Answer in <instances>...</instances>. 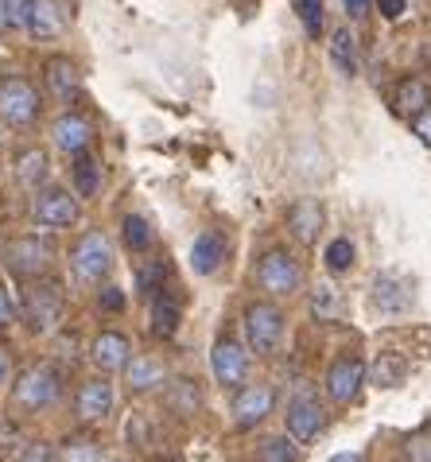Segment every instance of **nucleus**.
Returning <instances> with one entry per match:
<instances>
[{
	"instance_id": "obj_1",
	"label": "nucleus",
	"mask_w": 431,
	"mask_h": 462,
	"mask_svg": "<svg viewBox=\"0 0 431 462\" xmlns=\"http://www.w3.org/2000/svg\"><path fill=\"white\" fill-rule=\"evenodd\" d=\"M20 319L28 323L32 335L50 338L55 330L67 323V288L50 276L40 280H23V295H20Z\"/></svg>"
},
{
	"instance_id": "obj_2",
	"label": "nucleus",
	"mask_w": 431,
	"mask_h": 462,
	"mask_svg": "<svg viewBox=\"0 0 431 462\" xmlns=\"http://www.w3.org/2000/svg\"><path fill=\"white\" fill-rule=\"evenodd\" d=\"M284 335H288V315L280 300H252L241 311V338L257 357H276L284 350Z\"/></svg>"
},
{
	"instance_id": "obj_3",
	"label": "nucleus",
	"mask_w": 431,
	"mask_h": 462,
	"mask_svg": "<svg viewBox=\"0 0 431 462\" xmlns=\"http://www.w3.org/2000/svg\"><path fill=\"white\" fill-rule=\"evenodd\" d=\"M252 284L269 300H296L303 284H307V273H303V261L291 249L272 245L261 253L257 268H252Z\"/></svg>"
},
{
	"instance_id": "obj_4",
	"label": "nucleus",
	"mask_w": 431,
	"mask_h": 462,
	"mask_svg": "<svg viewBox=\"0 0 431 462\" xmlns=\"http://www.w3.org/2000/svg\"><path fill=\"white\" fill-rule=\"evenodd\" d=\"M62 401V374L50 362H32L12 381V408L23 416H43Z\"/></svg>"
},
{
	"instance_id": "obj_5",
	"label": "nucleus",
	"mask_w": 431,
	"mask_h": 462,
	"mask_svg": "<svg viewBox=\"0 0 431 462\" xmlns=\"http://www.w3.org/2000/svg\"><path fill=\"white\" fill-rule=\"evenodd\" d=\"M55 241L43 229H35V234H16L5 241V249H0V261L16 280H40V276H50V268H55Z\"/></svg>"
},
{
	"instance_id": "obj_6",
	"label": "nucleus",
	"mask_w": 431,
	"mask_h": 462,
	"mask_svg": "<svg viewBox=\"0 0 431 462\" xmlns=\"http://www.w3.org/2000/svg\"><path fill=\"white\" fill-rule=\"evenodd\" d=\"M67 264H70L74 284H101V280H109L113 268H117L113 241L101 234V229H86V234H78V241L70 245Z\"/></svg>"
},
{
	"instance_id": "obj_7",
	"label": "nucleus",
	"mask_w": 431,
	"mask_h": 462,
	"mask_svg": "<svg viewBox=\"0 0 431 462\" xmlns=\"http://www.w3.org/2000/svg\"><path fill=\"white\" fill-rule=\"evenodd\" d=\"M43 117V94L40 86L32 79H23V74H8L5 82H0V121L8 128H16V133H32L35 125Z\"/></svg>"
},
{
	"instance_id": "obj_8",
	"label": "nucleus",
	"mask_w": 431,
	"mask_h": 462,
	"mask_svg": "<svg viewBox=\"0 0 431 462\" xmlns=\"http://www.w3.org/2000/svg\"><path fill=\"white\" fill-rule=\"evenodd\" d=\"M82 222V202L67 187H40L32 195V226L43 234H62Z\"/></svg>"
},
{
	"instance_id": "obj_9",
	"label": "nucleus",
	"mask_w": 431,
	"mask_h": 462,
	"mask_svg": "<svg viewBox=\"0 0 431 462\" xmlns=\"http://www.w3.org/2000/svg\"><path fill=\"white\" fill-rule=\"evenodd\" d=\"M252 374V350L245 346V338L234 335H218L210 346V377L222 384V389L237 393L241 384H249Z\"/></svg>"
},
{
	"instance_id": "obj_10",
	"label": "nucleus",
	"mask_w": 431,
	"mask_h": 462,
	"mask_svg": "<svg viewBox=\"0 0 431 462\" xmlns=\"http://www.w3.org/2000/svg\"><path fill=\"white\" fill-rule=\"evenodd\" d=\"M276 412V389L269 381H249L241 384L230 401V420L237 431H257L264 420Z\"/></svg>"
},
{
	"instance_id": "obj_11",
	"label": "nucleus",
	"mask_w": 431,
	"mask_h": 462,
	"mask_svg": "<svg viewBox=\"0 0 431 462\" xmlns=\"http://www.w3.org/2000/svg\"><path fill=\"white\" fill-rule=\"evenodd\" d=\"M362 384H365V362L358 354L335 357V362L326 365V374H323V393H326V401H331L335 408H346V404L358 401Z\"/></svg>"
},
{
	"instance_id": "obj_12",
	"label": "nucleus",
	"mask_w": 431,
	"mask_h": 462,
	"mask_svg": "<svg viewBox=\"0 0 431 462\" xmlns=\"http://www.w3.org/2000/svg\"><path fill=\"white\" fill-rule=\"evenodd\" d=\"M113 408H117V389H113L109 374H94L78 384V393H74V420L78 423H101L113 416Z\"/></svg>"
},
{
	"instance_id": "obj_13",
	"label": "nucleus",
	"mask_w": 431,
	"mask_h": 462,
	"mask_svg": "<svg viewBox=\"0 0 431 462\" xmlns=\"http://www.w3.org/2000/svg\"><path fill=\"white\" fill-rule=\"evenodd\" d=\"M43 89H47V97L55 101V106H62V109L78 106L82 94H86L78 62L67 59V55L47 59V62H43Z\"/></svg>"
},
{
	"instance_id": "obj_14",
	"label": "nucleus",
	"mask_w": 431,
	"mask_h": 462,
	"mask_svg": "<svg viewBox=\"0 0 431 462\" xmlns=\"http://www.w3.org/2000/svg\"><path fill=\"white\" fill-rule=\"evenodd\" d=\"M323 428H326V408L319 404V396H315V393H303V396H296V401H288L284 431L299 447H311L323 435Z\"/></svg>"
},
{
	"instance_id": "obj_15",
	"label": "nucleus",
	"mask_w": 431,
	"mask_h": 462,
	"mask_svg": "<svg viewBox=\"0 0 431 462\" xmlns=\"http://www.w3.org/2000/svg\"><path fill=\"white\" fill-rule=\"evenodd\" d=\"M50 144H55V152H62V156H82V152L94 148V125L90 117H82V113L74 109H62L55 121H50Z\"/></svg>"
},
{
	"instance_id": "obj_16",
	"label": "nucleus",
	"mask_w": 431,
	"mask_h": 462,
	"mask_svg": "<svg viewBox=\"0 0 431 462\" xmlns=\"http://www.w3.org/2000/svg\"><path fill=\"white\" fill-rule=\"evenodd\" d=\"M121 377H124V393L129 396H148V393H163V384L171 381V369L163 365V357L133 354L129 365L121 369Z\"/></svg>"
},
{
	"instance_id": "obj_17",
	"label": "nucleus",
	"mask_w": 431,
	"mask_h": 462,
	"mask_svg": "<svg viewBox=\"0 0 431 462\" xmlns=\"http://www.w3.org/2000/svg\"><path fill=\"white\" fill-rule=\"evenodd\" d=\"M183 327V300L171 291V284L148 300V335L156 342H171Z\"/></svg>"
},
{
	"instance_id": "obj_18",
	"label": "nucleus",
	"mask_w": 431,
	"mask_h": 462,
	"mask_svg": "<svg viewBox=\"0 0 431 462\" xmlns=\"http://www.w3.org/2000/svg\"><path fill=\"white\" fill-rule=\"evenodd\" d=\"M133 357V338L124 330H97L94 342H90V362L97 374H121Z\"/></svg>"
},
{
	"instance_id": "obj_19",
	"label": "nucleus",
	"mask_w": 431,
	"mask_h": 462,
	"mask_svg": "<svg viewBox=\"0 0 431 462\" xmlns=\"http://www.w3.org/2000/svg\"><path fill=\"white\" fill-rule=\"evenodd\" d=\"M202 404H206V396H202V384L198 377H171L163 384V408H168L171 420H195L202 412Z\"/></svg>"
},
{
	"instance_id": "obj_20",
	"label": "nucleus",
	"mask_w": 431,
	"mask_h": 462,
	"mask_svg": "<svg viewBox=\"0 0 431 462\" xmlns=\"http://www.w3.org/2000/svg\"><path fill=\"white\" fill-rule=\"evenodd\" d=\"M70 23V12L62 0H35L32 5V20H28V35L35 43H55Z\"/></svg>"
},
{
	"instance_id": "obj_21",
	"label": "nucleus",
	"mask_w": 431,
	"mask_h": 462,
	"mask_svg": "<svg viewBox=\"0 0 431 462\" xmlns=\"http://www.w3.org/2000/svg\"><path fill=\"white\" fill-rule=\"evenodd\" d=\"M370 303L381 315L412 311V284H408V280H400V276H392V273H381L373 280V288H370Z\"/></svg>"
},
{
	"instance_id": "obj_22",
	"label": "nucleus",
	"mask_w": 431,
	"mask_h": 462,
	"mask_svg": "<svg viewBox=\"0 0 431 462\" xmlns=\"http://www.w3.org/2000/svg\"><path fill=\"white\" fill-rule=\"evenodd\" d=\"M288 234L299 241V245H315L323 234V207L315 199H299L288 207Z\"/></svg>"
},
{
	"instance_id": "obj_23",
	"label": "nucleus",
	"mask_w": 431,
	"mask_h": 462,
	"mask_svg": "<svg viewBox=\"0 0 431 462\" xmlns=\"http://www.w3.org/2000/svg\"><path fill=\"white\" fill-rule=\"evenodd\" d=\"M191 273L195 276H214L225 261V237L218 234V229H202V234L191 241Z\"/></svg>"
},
{
	"instance_id": "obj_24",
	"label": "nucleus",
	"mask_w": 431,
	"mask_h": 462,
	"mask_svg": "<svg viewBox=\"0 0 431 462\" xmlns=\"http://www.w3.org/2000/svg\"><path fill=\"white\" fill-rule=\"evenodd\" d=\"M101 179H105V168H101V160L94 152H82V156H74L70 163V187L78 199H97L101 195Z\"/></svg>"
},
{
	"instance_id": "obj_25",
	"label": "nucleus",
	"mask_w": 431,
	"mask_h": 462,
	"mask_svg": "<svg viewBox=\"0 0 431 462\" xmlns=\"http://www.w3.org/2000/svg\"><path fill=\"white\" fill-rule=\"evenodd\" d=\"M392 106H397L400 117H416V113H424L431 106V86L427 79H420V74H408V79H400L397 89H392Z\"/></svg>"
},
{
	"instance_id": "obj_26",
	"label": "nucleus",
	"mask_w": 431,
	"mask_h": 462,
	"mask_svg": "<svg viewBox=\"0 0 431 462\" xmlns=\"http://www.w3.org/2000/svg\"><path fill=\"white\" fill-rule=\"evenodd\" d=\"M168 256H151V253H144L141 261H136V268H133V284H136V295L141 300H151L156 291H163L168 288Z\"/></svg>"
},
{
	"instance_id": "obj_27",
	"label": "nucleus",
	"mask_w": 431,
	"mask_h": 462,
	"mask_svg": "<svg viewBox=\"0 0 431 462\" xmlns=\"http://www.w3.org/2000/svg\"><path fill=\"white\" fill-rule=\"evenodd\" d=\"M408 377V357L397 354V350H381L365 369V381L377 384V389H397V384Z\"/></svg>"
},
{
	"instance_id": "obj_28",
	"label": "nucleus",
	"mask_w": 431,
	"mask_h": 462,
	"mask_svg": "<svg viewBox=\"0 0 431 462\" xmlns=\"http://www.w3.org/2000/svg\"><path fill=\"white\" fill-rule=\"evenodd\" d=\"M326 55H331V67L342 79H353L358 74V35L350 28H335L331 40H326Z\"/></svg>"
},
{
	"instance_id": "obj_29",
	"label": "nucleus",
	"mask_w": 431,
	"mask_h": 462,
	"mask_svg": "<svg viewBox=\"0 0 431 462\" xmlns=\"http://www.w3.org/2000/svg\"><path fill=\"white\" fill-rule=\"evenodd\" d=\"M47 175H50V160L43 148H23L16 156V183L20 187L40 190V187H47Z\"/></svg>"
},
{
	"instance_id": "obj_30",
	"label": "nucleus",
	"mask_w": 431,
	"mask_h": 462,
	"mask_svg": "<svg viewBox=\"0 0 431 462\" xmlns=\"http://www.w3.org/2000/svg\"><path fill=\"white\" fill-rule=\"evenodd\" d=\"M121 241H124V249H129L133 256H144V253H151V245H156V234H151L148 217L124 214L121 217Z\"/></svg>"
},
{
	"instance_id": "obj_31",
	"label": "nucleus",
	"mask_w": 431,
	"mask_h": 462,
	"mask_svg": "<svg viewBox=\"0 0 431 462\" xmlns=\"http://www.w3.org/2000/svg\"><path fill=\"white\" fill-rule=\"evenodd\" d=\"M303 458V447L291 439V435H269V439L257 443V462H299Z\"/></svg>"
},
{
	"instance_id": "obj_32",
	"label": "nucleus",
	"mask_w": 431,
	"mask_h": 462,
	"mask_svg": "<svg viewBox=\"0 0 431 462\" xmlns=\"http://www.w3.org/2000/svg\"><path fill=\"white\" fill-rule=\"evenodd\" d=\"M59 462H109V455L101 451V443L86 439V435H67L59 447Z\"/></svg>"
},
{
	"instance_id": "obj_33",
	"label": "nucleus",
	"mask_w": 431,
	"mask_h": 462,
	"mask_svg": "<svg viewBox=\"0 0 431 462\" xmlns=\"http://www.w3.org/2000/svg\"><path fill=\"white\" fill-rule=\"evenodd\" d=\"M311 315L319 319V323H335V319L342 315V295L335 284H319V288H311Z\"/></svg>"
},
{
	"instance_id": "obj_34",
	"label": "nucleus",
	"mask_w": 431,
	"mask_h": 462,
	"mask_svg": "<svg viewBox=\"0 0 431 462\" xmlns=\"http://www.w3.org/2000/svg\"><path fill=\"white\" fill-rule=\"evenodd\" d=\"M353 261H358V249H353V241H350V237H335L331 245H326V253H323L326 273H335V276L350 273Z\"/></svg>"
},
{
	"instance_id": "obj_35",
	"label": "nucleus",
	"mask_w": 431,
	"mask_h": 462,
	"mask_svg": "<svg viewBox=\"0 0 431 462\" xmlns=\"http://www.w3.org/2000/svg\"><path fill=\"white\" fill-rule=\"evenodd\" d=\"M124 439H129V447H136V451H148V447L156 443V423L148 420V412H129V420H124Z\"/></svg>"
},
{
	"instance_id": "obj_36",
	"label": "nucleus",
	"mask_w": 431,
	"mask_h": 462,
	"mask_svg": "<svg viewBox=\"0 0 431 462\" xmlns=\"http://www.w3.org/2000/svg\"><path fill=\"white\" fill-rule=\"evenodd\" d=\"M291 8H296L307 40H319L323 35V0H291Z\"/></svg>"
},
{
	"instance_id": "obj_37",
	"label": "nucleus",
	"mask_w": 431,
	"mask_h": 462,
	"mask_svg": "<svg viewBox=\"0 0 431 462\" xmlns=\"http://www.w3.org/2000/svg\"><path fill=\"white\" fill-rule=\"evenodd\" d=\"M23 447H28V439H23V428L16 420L0 416V458H16Z\"/></svg>"
},
{
	"instance_id": "obj_38",
	"label": "nucleus",
	"mask_w": 431,
	"mask_h": 462,
	"mask_svg": "<svg viewBox=\"0 0 431 462\" xmlns=\"http://www.w3.org/2000/svg\"><path fill=\"white\" fill-rule=\"evenodd\" d=\"M35 0H5V32H28Z\"/></svg>"
},
{
	"instance_id": "obj_39",
	"label": "nucleus",
	"mask_w": 431,
	"mask_h": 462,
	"mask_svg": "<svg viewBox=\"0 0 431 462\" xmlns=\"http://www.w3.org/2000/svg\"><path fill=\"white\" fill-rule=\"evenodd\" d=\"M16 462H59V447H50L47 439H32V443L16 455Z\"/></svg>"
},
{
	"instance_id": "obj_40",
	"label": "nucleus",
	"mask_w": 431,
	"mask_h": 462,
	"mask_svg": "<svg viewBox=\"0 0 431 462\" xmlns=\"http://www.w3.org/2000/svg\"><path fill=\"white\" fill-rule=\"evenodd\" d=\"M97 311L101 315H121L124 311V291L117 284H105L97 291Z\"/></svg>"
},
{
	"instance_id": "obj_41",
	"label": "nucleus",
	"mask_w": 431,
	"mask_h": 462,
	"mask_svg": "<svg viewBox=\"0 0 431 462\" xmlns=\"http://www.w3.org/2000/svg\"><path fill=\"white\" fill-rule=\"evenodd\" d=\"M16 319H20V307H16V300H12V295H8V288L0 284V330L12 327V323H16Z\"/></svg>"
},
{
	"instance_id": "obj_42",
	"label": "nucleus",
	"mask_w": 431,
	"mask_h": 462,
	"mask_svg": "<svg viewBox=\"0 0 431 462\" xmlns=\"http://www.w3.org/2000/svg\"><path fill=\"white\" fill-rule=\"evenodd\" d=\"M412 133H416V140H420L424 148H431V106L412 117Z\"/></svg>"
},
{
	"instance_id": "obj_43",
	"label": "nucleus",
	"mask_w": 431,
	"mask_h": 462,
	"mask_svg": "<svg viewBox=\"0 0 431 462\" xmlns=\"http://www.w3.org/2000/svg\"><path fill=\"white\" fill-rule=\"evenodd\" d=\"M370 5H373V0H342V8H346L350 20H365V16H370Z\"/></svg>"
},
{
	"instance_id": "obj_44",
	"label": "nucleus",
	"mask_w": 431,
	"mask_h": 462,
	"mask_svg": "<svg viewBox=\"0 0 431 462\" xmlns=\"http://www.w3.org/2000/svg\"><path fill=\"white\" fill-rule=\"evenodd\" d=\"M377 8H381L385 20H400L404 16V0H377Z\"/></svg>"
},
{
	"instance_id": "obj_45",
	"label": "nucleus",
	"mask_w": 431,
	"mask_h": 462,
	"mask_svg": "<svg viewBox=\"0 0 431 462\" xmlns=\"http://www.w3.org/2000/svg\"><path fill=\"white\" fill-rule=\"evenodd\" d=\"M8 381H12V357H8L5 346H0V389H5Z\"/></svg>"
},
{
	"instance_id": "obj_46",
	"label": "nucleus",
	"mask_w": 431,
	"mask_h": 462,
	"mask_svg": "<svg viewBox=\"0 0 431 462\" xmlns=\"http://www.w3.org/2000/svg\"><path fill=\"white\" fill-rule=\"evenodd\" d=\"M326 462H365V455L362 451H338V455H331Z\"/></svg>"
},
{
	"instance_id": "obj_47",
	"label": "nucleus",
	"mask_w": 431,
	"mask_h": 462,
	"mask_svg": "<svg viewBox=\"0 0 431 462\" xmlns=\"http://www.w3.org/2000/svg\"><path fill=\"white\" fill-rule=\"evenodd\" d=\"M156 462H187V458L175 455V451H168V455H156Z\"/></svg>"
},
{
	"instance_id": "obj_48",
	"label": "nucleus",
	"mask_w": 431,
	"mask_h": 462,
	"mask_svg": "<svg viewBox=\"0 0 431 462\" xmlns=\"http://www.w3.org/2000/svg\"><path fill=\"white\" fill-rule=\"evenodd\" d=\"M0 32H5V0H0Z\"/></svg>"
},
{
	"instance_id": "obj_49",
	"label": "nucleus",
	"mask_w": 431,
	"mask_h": 462,
	"mask_svg": "<svg viewBox=\"0 0 431 462\" xmlns=\"http://www.w3.org/2000/svg\"><path fill=\"white\" fill-rule=\"evenodd\" d=\"M109 462H129V458H109Z\"/></svg>"
}]
</instances>
